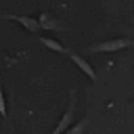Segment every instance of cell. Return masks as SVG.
Returning a JSON list of instances; mask_svg holds the SVG:
<instances>
[{
    "label": "cell",
    "instance_id": "1",
    "mask_svg": "<svg viewBox=\"0 0 134 134\" xmlns=\"http://www.w3.org/2000/svg\"><path fill=\"white\" fill-rule=\"evenodd\" d=\"M128 46H134V40L130 38H111V40H103V42H96V44H90L84 54H98V52H117V50H124Z\"/></svg>",
    "mask_w": 134,
    "mask_h": 134
},
{
    "label": "cell",
    "instance_id": "2",
    "mask_svg": "<svg viewBox=\"0 0 134 134\" xmlns=\"http://www.w3.org/2000/svg\"><path fill=\"white\" fill-rule=\"evenodd\" d=\"M73 115H75V90H71V94H69V105H67L65 113L61 115L59 124L54 126V130H52L50 134H63L67 128H71V124H73Z\"/></svg>",
    "mask_w": 134,
    "mask_h": 134
},
{
    "label": "cell",
    "instance_id": "3",
    "mask_svg": "<svg viewBox=\"0 0 134 134\" xmlns=\"http://www.w3.org/2000/svg\"><path fill=\"white\" fill-rule=\"evenodd\" d=\"M67 57L75 63V67H77L84 75H88L92 82H96V71H94V67L88 63V59H86V57H82V54H77V52H71V50L67 52Z\"/></svg>",
    "mask_w": 134,
    "mask_h": 134
},
{
    "label": "cell",
    "instance_id": "4",
    "mask_svg": "<svg viewBox=\"0 0 134 134\" xmlns=\"http://www.w3.org/2000/svg\"><path fill=\"white\" fill-rule=\"evenodd\" d=\"M2 19H10V21L21 23L29 34H40V31H42L38 19H34V17H25V15H2Z\"/></svg>",
    "mask_w": 134,
    "mask_h": 134
},
{
    "label": "cell",
    "instance_id": "5",
    "mask_svg": "<svg viewBox=\"0 0 134 134\" xmlns=\"http://www.w3.org/2000/svg\"><path fill=\"white\" fill-rule=\"evenodd\" d=\"M38 23H40V29L44 31V29H52V31H59V29H63V25L54 19V15L52 13H40V17H38Z\"/></svg>",
    "mask_w": 134,
    "mask_h": 134
},
{
    "label": "cell",
    "instance_id": "6",
    "mask_svg": "<svg viewBox=\"0 0 134 134\" xmlns=\"http://www.w3.org/2000/svg\"><path fill=\"white\" fill-rule=\"evenodd\" d=\"M38 40H40V42H42V44H44L48 50H52V52H57V54H67V52H69V50H67V48H65L61 42H57L54 38H46V36H40Z\"/></svg>",
    "mask_w": 134,
    "mask_h": 134
},
{
    "label": "cell",
    "instance_id": "7",
    "mask_svg": "<svg viewBox=\"0 0 134 134\" xmlns=\"http://www.w3.org/2000/svg\"><path fill=\"white\" fill-rule=\"evenodd\" d=\"M86 126H88V117H84L82 121H77L75 126H71V128H67L63 134H82L84 130H86Z\"/></svg>",
    "mask_w": 134,
    "mask_h": 134
},
{
    "label": "cell",
    "instance_id": "8",
    "mask_svg": "<svg viewBox=\"0 0 134 134\" xmlns=\"http://www.w3.org/2000/svg\"><path fill=\"white\" fill-rule=\"evenodd\" d=\"M6 98H4V90H2V84H0V117L6 119Z\"/></svg>",
    "mask_w": 134,
    "mask_h": 134
},
{
    "label": "cell",
    "instance_id": "9",
    "mask_svg": "<svg viewBox=\"0 0 134 134\" xmlns=\"http://www.w3.org/2000/svg\"><path fill=\"white\" fill-rule=\"evenodd\" d=\"M0 19H2V17H0Z\"/></svg>",
    "mask_w": 134,
    "mask_h": 134
}]
</instances>
